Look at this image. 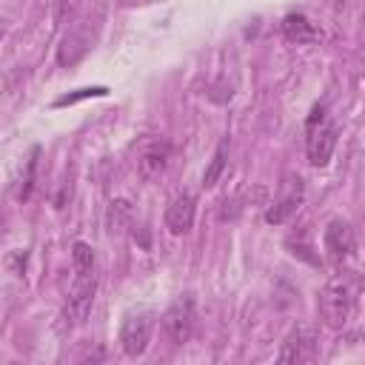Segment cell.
<instances>
[{"instance_id": "8", "label": "cell", "mask_w": 365, "mask_h": 365, "mask_svg": "<svg viewBox=\"0 0 365 365\" xmlns=\"http://www.w3.org/2000/svg\"><path fill=\"white\" fill-rule=\"evenodd\" d=\"M322 242H325V254H328L331 262H345V259L354 254V248H356V237H354L351 222H345V220H331L328 228H325Z\"/></svg>"}, {"instance_id": "9", "label": "cell", "mask_w": 365, "mask_h": 365, "mask_svg": "<svg viewBox=\"0 0 365 365\" xmlns=\"http://www.w3.org/2000/svg\"><path fill=\"white\" fill-rule=\"evenodd\" d=\"M302 197H305L302 180H299V177H288V180L282 182V194H279V200L265 211V220H268L271 225L285 222L291 214H297V208L302 205Z\"/></svg>"}, {"instance_id": "2", "label": "cell", "mask_w": 365, "mask_h": 365, "mask_svg": "<svg viewBox=\"0 0 365 365\" xmlns=\"http://www.w3.org/2000/svg\"><path fill=\"white\" fill-rule=\"evenodd\" d=\"M356 294H359V279L351 271L334 274L319 291V317H322V322L334 331L345 328L354 308H356Z\"/></svg>"}, {"instance_id": "7", "label": "cell", "mask_w": 365, "mask_h": 365, "mask_svg": "<svg viewBox=\"0 0 365 365\" xmlns=\"http://www.w3.org/2000/svg\"><path fill=\"white\" fill-rule=\"evenodd\" d=\"M151 339V317L148 314H128L120 328V345L128 356H143Z\"/></svg>"}, {"instance_id": "4", "label": "cell", "mask_w": 365, "mask_h": 365, "mask_svg": "<svg viewBox=\"0 0 365 365\" xmlns=\"http://www.w3.org/2000/svg\"><path fill=\"white\" fill-rule=\"evenodd\" d=\"M194 328H197V308H194V299L185 294L174 299L163 314V331L174 345H185L194 336Z\"/></svg>"}, {"instance_id": "10", "label": "cell", "mask_w": 365, "mask_h": 365, "mask_svg": "<svg viewBox=\"0 0 365 365\" xmlns=\"http://www.w3.org/2000/svg\"><path fill=\"white\" fill-rule=\"evenodd\" d=\"M88 48H91V23L83 20L74 29H68V34L63 37V43L57 48V63L60 66H74Z\"/></svg>"}, {"instance_id": "15", "label": "cell", "mask_w": 365, "mask_h": 365, "mask_svg": "<svg viewBox=\"0 0 365 365\" xmlns=\"http://www.w3.org/2000/svg\"><path fill=\"white\" fill-rule=\"evenodd\" d=\"M88 94H103V88H83L80 94H71V97H60L57 106H68V103H77L80 97H88Z\"/></svg>"}, {"instance_id": "13", "label": "cell", "mask_w": 365, "mask_h": 365, "mask_svg": "<svg viewBox=\"0 0 365 365\" xmlns=\"http://www.w3.org/2000/svg\"><path fill=\"white\" fill-rule=\"evenodd\" d=\"M225 163H228V137H225V140H220V145H217V151H214V157H211L208 168L202 171V185H205V188H211V185L222 177Z\"/></svg>"}, {"instance_id": "1", "label": "cell", "mask_w": 365, "mask_h": 365, "mask_svg": "<svg viewBox=\"0 0 365 365\" xmlns=\"http://www.w3.org/2000/svg\"><path fill=\"white\" fill-rule=\"evenodd\" d=\"M71 262H74V277H71V288L66 297V322L68 325H80L94 302L97 294V259H94V248L88 242H74L71 248Z\"/></svg>"}, {"instance_id": "11", "label": "cell", "mask_w": 365, "mask_h": 365, "mask_svg": "<svg viewBox=\"0 0 365 365\" xmlns=\"http://www.w3.org/2000/svg\"><path fill=\"white\" fill-rule=\"evenodd\" d=\"M191 225H194V197L188 191H182L165 208V228L171 234H188Z\"/></svg>"}, {"instance_id": "5", "label": "cell", "mask_w": 365, "mask_h": 365, "mask_svg": "<svg viewBox=\"0 0 365 365\" xmlns=\"http://www.w3.org/2000/svg\"><path fill=\"white\" fill-rule=\"evenodd\" d=\"M317 356H319V342L314 328L308 325L294 328L279 348V362H314Z\"/></svg>"}, {"instance_id": "16", "label": "cell", "mask_w": 365, "mask_h": 365, "mask_svg": "<svg viewBox=\"0 0 365 365\" xmlns=\"http://www.w3.org/2000/svg\"><path fill=\"white\" fill-rule=\"evenodd\" d=\"M362 20H365V11H362Z\"/></svg>"}, {"instance_id": "14", "label": "cell", "mask_w": 365, "mask_h": 365, "mask_svg": "<svg viewBox=\"0 0 365 365\" xmlns=\"http://www.w3.org/2000/svg\"><path fill=\"white\" fill-rule=\"evenodd\" d=\"M77 9H80V0H54V20L66 23Z\"/></svg>"}, {"instance_id": "3", "label": "cell", "mask_w": 365, "mask_h": 365, "mask_svg": "<svg viewBox=\"0 0 365 365\" xmlns=\"http://www.w3.org/2000/svg\"><path fill=\"white\" fill-rule=\"evenodd\" d=\"M305 128H308V143H305V148H308L311 165H319V168L328 165V160H331V154H334V145H336V125L328 120L325 106H317V108L311 111Z\"/></svg>"}, {"instance_id": "6", "label": "cell", "mask_w": 365, "mask_h": 365, "mask_svg": "<svg viewBox=\"0 0 365 365\" xmlns=\"http://www.w3.org/2000/svg\"><path fill=\"white\" fill-rule=\"evenodd\" d=\"M171 154H174L171 143H165V140H151V143L140 151V157H137V171H140V177H143L145 182H157V180L168 171Z\"/></svg>"}, {"instance_id": "12", "label": "cell", "mask_w": 365, "mask_h": 365, "mask_svg": "<svg viewBox=\"0 0 365 365\" xmlns=\"http://www.w3.org/2000/svg\"><path fill=\"white\" fill-rule=\"evenodd\" d=\"M282 34L291 40V43H314L317 37H319V31L308 23V17L305 14H288L285 20H282Z\"/></svg>"}]
</instances>
